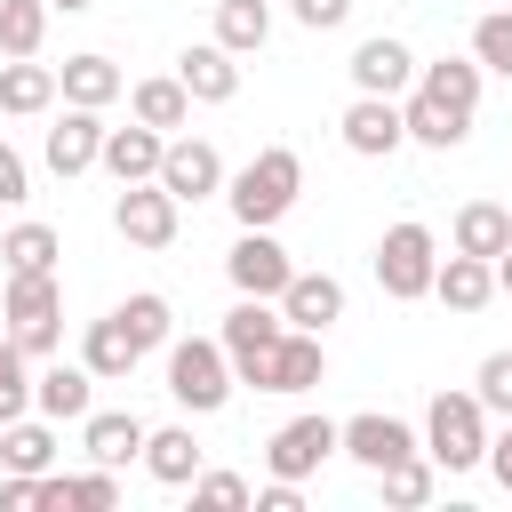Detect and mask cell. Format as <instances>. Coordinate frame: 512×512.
<instances>
[{"label": "cell", "instance_id": "cell-9", "mask_svg": "<svg viewBox=\"0 0 512 512\" xmlns=\"http://www.w3.org/2000/svg\"><path fill=\"white\" fill-rule=\"evenodd\" d=\"M424 440L400 424V416H384V408H360V416H344L336 424V456H352L360 472H384V464H400V456H416Z\"/></svg>", "mask_w": 512, "mask_h": 512}, {"label": "cell", "instance_id": "cell-40", "mask_svg": "<svg viewBox=\"0 0 512 512\" xmlns=\"http://www.w3.org/2000/svg\"><path fill=\"white\" fill-rule=\"evenodd\" d=\"M16 200H32V168L16 144H0V208H16Z\"/></svg>", "mask_w": 512, "mask_h": 512}, {"label": "cell", "instance_id": "cell-18", "mask_svg": "<svg viewBox=\"0 0 512 512\" xmlns=\"http://www.w3.org/2000/svg\"><path fill=\"white\" fill-rule=\"evenodd\" d=\"M272 304H280L288 328L328 336V320H344V280H328V272H288V288H280Z\"/></svg>", "mask_w": 512, "mask_h": 512}, {"label": "cell", "instance_id": "cell-13", "mask_svg": "<svg viewBox=\"0 0 512 512\" xmlns=\"http://www.w3.org/2000/svg\"><path fill=\"white\" fill-rule=\"evenodd\" d=\"M336 136H344L360 160H392V152L408 144V128H400V96H352L344 120H336Z\"/></svg>", "mask_w": 512, "mask_h": 512}, {"label": "cell", "instance_id": "cell-39", "mask_svg": "<svg viewBox=\"0 0 512 512\" xmlns=\"http://www.w3.org/2000/svg\"><path fill=\"white\" fill-rule=\"evenodd\" d=\"M256 488L240 480V472H192V504H216V512H240Z\"/></svg>", "mask_w": 512, "mask_h": 512}, {"label": "cell", "instance_id": "cell-25", "mask_svg": "<svg viewBox=\"0 0 512 512\" xmlns=\"http://www.w3.org/2000/svg\"><path fill=\"white\" fill-rule=\"evenodd\" d=\"M448 240H456L464 256H488V264H496V256L512 248V208H504V200H464L456 224H448Z\"/></svg>", "mask_w": 512, "mask_h": 512}, {"label": "cell", "instance_id": "cell-15", "mask_svg": "<svg viewBox=\"0 0 512 512\" xmlns=\"http://www.w3.org/2000/svg\"><path fill=\"white\" fill-rule=\"evenodd\" d=\"M224 272H232V288H240V296H280L296 264H288V248H280L272 232H240V240H232V256H224Z\"/></svg>", "mask_w": 512, "mask_h": 512}, {"label": "cell", "instance_id": "cell-7", "mask_svg": "<svg viewBox=\"0 0 512 512\" xmlns=\"http://www.w3.org/2000/svg\"><path fill=\"white\" fill-rule=\"evenodd\" d=\"M280 336H288L280 304H272V296H240V304L224 312V328H216V344H224V360H232V384L256 392V376H264V360H272Z\"/></svg>", "mask_w": 512, "mask_h": 512}, {"label": "cell", "instance_id": "cell-10", "mask_svg": "<svg viewBox=\"0 0 512 512\" xmlns=\"http://www.w3.org/2000/svg\"><path fill=\"white\" fill-rule=\"evenodd\" d=\"M336 456V424L328 416H288L272 440H264V472L272 480H304V472H320Z\"/></svg>", "mask_w": 512, "mask_h": 512}, {"label": "cell", "instance_id": "cell-22", "mask_svg": "<svg viewBox=\"0 0 512 512\" xmlns=\"http://www.w3.org/2000/svg\"><path fill=\"white\" fill-rule=\"evenodd\" d=\"M160 128H144V120H128V128H104V152H96V168H112V184H144V176H160Z\"/></svg>", "mask_w": 512, "mask_h": 512}, {"label": "cell", "instance_id": "cell-38", "mask_svg": "<svg viewBox=\"0 0 512 512\" xmlns=\"http://www.w3.org/2000/svg\"><path fill=\"white\" fill-rule=\"evenodd\" d=\"M472 400H480L488 416H512V352H488V360H480V376H472Z\"/></svg>", "mask_w": 512, "mask_h": 512}, {"label": "cell", "instance_id": "cell-45", "mask_svg": "<svg viewBox=\"0 0 512 512\" xmlns=\"http://www.w3.org/2000/svg\"><path fill=\"white\" fill-rule=\"evenodd\" d=\"M496 288H504V296H512V248H504V256H496Z\"/></svg>", "mask_w": 512, "mask_h": 512}, {"label": "cell", "instance_id": "cell-1", "mask_svg": "<svg viewBox=\"0 0 512 512\" xmlns=\"http://www.w3.org/2000/svg\"><path fill=\"white\" fill-rule=\"evenodd\" d=\"M472 112H480V64L472 56H440V64H416L408 96H400V128L408 144L424 152H456L472 136Z\"/></svg>", "mask_w": 512, "mask_h": 512}, {"label": "cell", "instance_id": "cell-43", "mask_svg": "<svg viewBox=\"0 0 512 512\" xmlns=\"http://www.w3.org/2000/svg\"><path fill=\"white\" fill-rule=\"evenodd\" d=\"M480 464H488V472L504 480V496H512V416H504V432L488 440V456H480Z\"/></svg>", "mask_w": 512, "mask_h": 512}, {"label": "cell", "instance_id": "cell-26", "mask_svg": "<svg viewBox=\"0 0 512 512\" xmlns=\"http://www.w3.org/2000/svg\"><path fill=\"white\" fill-rule=\"evenodd\" d=\"M48 104H56V64H40V56H0V112L32 120V112H48Z\"/></svg>", "mask_w": 512, "mask_h": 512}, {"label": "cell", "instance_id": "cell-19", "mask_svg": "<svg viewBox=\"0 0 512 512\" xmlns=\"http://www.w3.org/2000/svg\"><path fill=\"white\" fill-rule=\"evenodd\" d=\"M80 448H88V464L120 472L128 456H144V416L136 408H88L80 416Z\"/></svg>", "mask_w": 512, "mask_h": 512}, {"label": "cell", "instance_id": "cell-5", "mask_svg": "<svg viewBox=\"0 0 512 512\" xmlns=\"http://www.w3.org/2000/svg\"><path fill=\"white\" fill-rule=\"evenodd\" d=\"M424 456L440 472H472L488 456V408L472 392H432V408H424Z\"/></svg>", "mask_w": 512, "mask_h": 512}, {"label": "cell", "instance_id": "cell-46", "mask_svg": "<svg viewBox=\"0 0 512 512\" xmlns=\"http://www.w3.org/2000/svg\"><path fill=\"white\" fill-rule=\"evenodd\" d=\"M48 8H64V16H80V8H96V0H48Z\"/></svg>", "mask_w": 512, "mask_h": 512}, {"label": "cell", "instance_id": "cell-36", "mask_svg": "<svg viewBox=\"0 0 512 512\" xmlns=\"http://www.w3.org/2000/svg\"><path fill=\"white\" fill-rule=\"evenodd\" d=\"M32 408V360H24V344L0 328V424H16Z\"/></svg>", "mask_w": 512, "mask_h": 512}, {"label": "cell", "instance_id": "cell-20", "mask_svg": "<svg viewBox=\"0 0 512 512\" xmlns=\"http://www.w3.org/2000/svg\"><path fill=\"white\" fill-rule=\"evenodd\" d=\"M80 360H88V376H96V384H128V376H136V360H144V344L128 336V320H120V312H104V320H88Z\"/></svg>", "mask_w": 512, "mask_h": 512}, {"label": "cell", "instance_id": "cell-30", "mask_svg": "<svg viewBox=\"0 0 512 512\" xmlns=\"http://www.w3.org/2000/svg\"><path fill=\"white\" fill-rule=\"evenodd\" d=\"M0 464H8V472H32V480H40V472L56 464V432H48V416H40V424H32V416L0 424Z\"/></svg>", "mask_w": 512, "mask_h": 512}, {"label": "cell", "instance_id": "cell-41", "mask_svg": "<svg viewBox=\"0 0 512 512\" xmlns=\"http://www.w3.org/2000/svg\"><path fill=\"white\" fill-rule=\"evenodd\" d=\"M288 8H296V24H304V32H336V24L352 16V0H288Z\"/></svg>", "mask_w": 512, "mask_h": 512}, {"label": "cell", "instance_id": "cell-42", "mask_svg": "<svg viewBox=\"0 0 512 512\" xmlns=\"http://www.w3.org/2000/svg\"><path fill=\"white\" fill-rule=\"evenodd\" d=\"M256 512H304V496H296V480H264L256 496H248Z\"/></svg>", "mask_w": 512, "mask_h": 512}, {"label": "cell", "instance_id": "cell-14", "mask_svg": "<svg viewBox=\"0 0 512 512\" xmlns=\"http://www.w3.org/2000/svg\"><path fill=\"white\" fill-rule=\"evenodd\" d=\"M40 152H48V168H56V176H88V168H96V152H104V112L64 104V120L40 136Z\"/></svg>", "mask_w": 512, "mask_h": 512}, {"label": "cell", "instance_id": "cell-32", "mask_svg": "<svg viewBox=\"0 0 512 512\" xmlns=\"http://www.w3.org/2000/svg\"><path fill=\"white\" fill-rule=\"evenodd\" d=\"M56 256H64L56 224H16V232H0V264H8V272H56Z\"/></svg>", "mask_w": 512, "mask_h": 512}, {"label": "cell", "instance_id": "cell-17", "mask_svg": "<svg viewBox=\"0 0 512 512\" xmlns=\"http://www.w3.org/2000/svg\"><path fill=\"white\" fill-rule=\"evenodd\" d=\"M176 80H184L192 104H232V96H240V56H232L224 40H200V48L176 56Z\"/></svg>", "mask_w": 512, "mask_h": 512}, {"label": "cell", "instance_id": "cell-24", "mask_svg": "<svg viewBox=\"0 0 512 512\" xmlns=\"http://www.w3.org/2000/svg\"><path fill=\"white\" fill-rule=\"evenodd\" d=\"M432 296H440L448 312H480V304L496 296V264L456 248V256H440V264H432Z\"/></svg>", "mask_w": 512, "mask_h": 512}, {"label": "cell", "instance_id": "cell-28", "mask_svg": "<svg viewBox=\"0 0 512 512\" xmlns=\"http://www.w3.org/2000/svg\"><path fill=\"white\" fill-rule=\"evenodd\" d=\"M56 88H64V104H88V112H104V104H112L128 80H120V64H112V56H64Z\"/></svg>", "mask_w": 512, "mask_h": 512}, {"label": "cell", "instance_id": "cell-27", "mask_svg": "<svg viewBox=\"0 0 512 512\" xmlns=\"http://www.w3.org/2000/svg\"><path fill=\"white\" fill-rule=\"evenodd\" d=\"M144 472H152L160 488H192V472H200V440H192V424H160V432H144Z\"/></svg>", "mask_w": 512, "mask_h": 512}, {"label": "cell", "instance_id": "cell-31", "mask_svg": "<svg viewBox=\"0 0 512 512\" xmlns=\"http://www.w3.org/2000/svg\"><path fill=\"white\" fill-rule=\"evenodd\" d=\"M216 40L232 56H256L272 40V0H216Z\"/></svg>", "mask_w": 512, "mask_h": 512}, {"label": "cell", "instance_id": "cell-2", "mask_svg": "<svg viewBox=\"0 0 512 512\" xmlns=\"http://www.w3.org/2000/svg\"><path fill=\"white\" fill-rule=\"evenodd\" d=\"M296 192H304V160H296L288 144H264L240 176H224V200H232L240 232H272V224L296 208Z\"/></svg>", "mask_w": 512, "mask_h": 512}, {"label": "cell", "instance_id": "cell-3", "mask_svg": "<svg viewBox=\"0 0 512 512\" xmlns=\"http://www.w3.org/2000/svg\"><path fill=\"white\" fill-rule=\"evenodd\" d=\"M0 320L24 344V360H56V344H64V288H56V272H8Z\"/></svg>", "mask_w": 512, "mask_h": 512}, {"label": "cell", "instance_id": "cell-21", "mask_svg": "<svg viewBox=\"0 0 512 512\" xmlns=\"http://www.w3.org/2000/svg\"><path fill=\"white\" fill-rule=\"evenodd\" d=\"M32 504H48V512H112L120 504V480L96 464V472H40L32 480Z\"/></svg>", "mask_w": 512, "mask_h": 512}, {"label": "cell", "instance_id": "cell-6", "mask_svg": "<svg viewBox=\"0 0 512 512\" xmlns=\"http://www.w3.org/2000/svg\"><path fill=\"white\" fill-rule=\"evenodd\" d=\"M432 264H440V240H432V224H416V216H400V224L376 240V288H384L392 304L432 296Z\"/></svg>", "mask_w": 512, "mask_h": 512}, {"label": "cell", "instance_id": "cell-4", "mask_svg": "<svg viewBox=\"0 0 512 512\" xmlns=\"http://www.w3.org/2000/svg\"><path fill=\"white\" fill-rule=\"evenodd\" d=\"M168 400L184 416H216L232 400V360L216 336H168Z\"/></svg>", "mask_w": 512, "mask_h": 512}, {"label": "cell", "instance_id": "cell-34", "mask_svg": "<svg viewBox=\"0 0 512 512\" xmlns=\"http://www.w3.org/2000/svg\"><path fill=\"white\" fill-rule=\"evenodd\" d=\"M384 480V504H400V512H416V504H432V480H440V464L416 448V456H400V464H384L376 472Z\"/></svg>", "mask_w": 512, "mask_h": 512}, {"label": "cell", "instance_id": "cell-16", "mask_svg": "<svg viewBox=\"0 0 512 512\" xmlns=\"http://www.w3.org/2000/svg\"><path fill=\"white\" fill-rule=\"evenodd\" d=\"M312 384H328V352H320V336H312V328H288V336L272 344V360H264L256 392H312Z\"/></svg>", "mask_w": 512, "mask_h": 512}, {"label": "cell", "instance_id": "cell-33", "mask_svg": "<svg viewBox=\"0 0 512 512\" xmlns=\"http://www.w3.org/2000/svg\"><path fill=\"white\" fill-rule=\"evenodd\" d=\"M112 312L128 320V336H136L144 352H160V344L176 336V312H168V296H160V288H136V296H120Z\"/></svg>", "mask_w": 512, "mask_h": 512}, {"label": "cell", "instance_id": "cell-37", "mask_svg": "<svg viewBox=\"0 0 512 512\" xmlns=\"http://www.w3.org/2000/svg\"><path fill=\"white\" fill-rule=\"evenodd\" d=\"M472 64L512 80V8H488V16L472 24Z\"/></svg>", "mask_w": 512, "mask_h": 512}, {"label": "cell", "instance_id": "cell-35", "mask_svg": "<svg viewBox=\"0 0 512 512\" xmlns=\"http://www.w3.org/2000/svg\"><path fill=\"white\" fill-rule=\"evenodd\" d=\"M48 40V0H0V56H40Z\"/></svg>", "mask_w": 512, "mask_h": 512}, {"label": "cell", "instance_id": "cell-12", "mask_svg": "<svg viewBox=\"0 0 512 512\" xmlns=\"http://www.w3.org/2000/svg\"><path fill=\"white\" fill-rule=\"evenodd\" d=\"M352 88L360 96H408V80H416V48L408 40H392V32H368L360 48H352Z\"/></svg>", "mask_w": 512, "mask_h": 512}, {"label": "cell", "instance_id": "cell-8", "mask_svg": "<svg viewBox=\"0 0 512 512\" xmlns=\"http://www.w3.org/2000/svg\"><path fill=\"white\" fill-rule=\"evenodd\" d=\"M152 184H160L176 208H184V200H216V192H224V152H216L208 136H168Z\"/></svg>", "mask_w": 512, "mask_h": 512}, {"label": "cell", "instance_id": "cell-44", "mask_svg": "<svg viewBox=\"0 0 512 512\" xmlns=\"http://www.w3.org/2000/svg\"><path fill=\"white\" fill-rule=\"evenodd\" d=\"M24 504H32V472H8L0 480V512H24Z\"/></svg>", "mask_w": 512, "mask_h": 512}, {"label": "cell", "instance_id": "cell-29", "mask_svg": "<svg viewBox=\"0 0 512 512\" xmlns=\"http://www.w3.org/2000/svg\"><path fill=\"white\" fill-rule=\"evenodd\" d=\"M128 112H136L144 128H160V136H176V128L192 120V96H184V80L168 72V80H136V88H128Z\"/></svg>", "mask_w": 512, "mask_h": 512}, {"label": "cell", "instance_id": "cell-11", "mask_svg": "<svg viewBox=\"0 0 512 512\" xmlns=\"http://www.w3.org/2000/svg\"><path fill=\"white\" fill-rule=\"evenodd\" d=\"M112 232L128 240V248H168L176 240V200L144 176V184H120V200H112Z\"/></svg>", "mask_w": 512, "mask_h": 512}, {"label": "cell", "instance_id": "cell-23", "mask_svg": "<svg viewBox=\"0 0 512 512\" xmlns=\"http://www.w3.org/2000/svg\"><path fill=\"white\" fill-rule=\"evenodd\" d=\"M32 408L48 416V424H80L88 408H96V376H88V360H56L48 376H32Z\"/></svg>", "mask_w": 512, "mask_h": 512}]
</instances>
